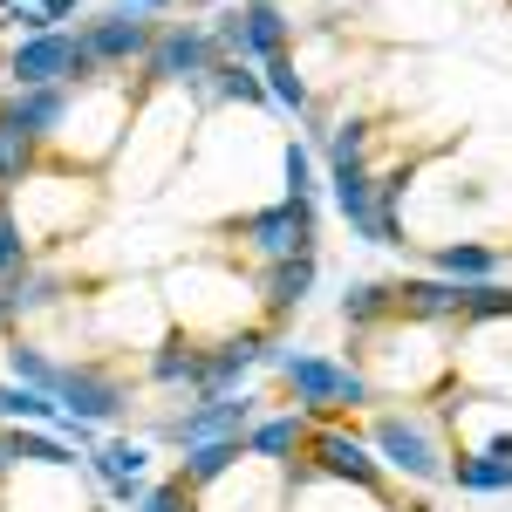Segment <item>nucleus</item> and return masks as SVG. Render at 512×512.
Masks as SVG:
<instances>
[{"label":"nucleus","mask_w":512,"mask_h":512,"mask_svg":"<svg viewBox=\"0 0 512 512\" xmlns=\"http://www.w3.org/2000/svg\"><path fill=\"white\" fill-rule=\"evenodd\" d=\"M301 437H308V424L287 410V417H267V424H253V431H246V451H253V458H267V465H280V458H287Z\"/></svg>","instance_id":"obj_18"},{"label":"nucleus","mask_w":512,"mask_h":512,"mask_svg":"<svg viewBox=\"0 0 512 512\" xmlns=\"http://www.w3.org/2000/svg\"><path fill=\"white\" fill-rule=\"evenodd\" d=\"M431 267L444 280H458V287H478V280H492L506 260H499V246H485V239H444L431 253Z\"/></svg>","instance_id":"obj_14"},{"label":"nucleus","mask_w":512,"mask_h":512,"mask_svg":"<svg viewBox=\"0 0 512 512\" xmlns=\"http://www.w3.org/2000/svg\"><path fill=\"white\" fill-rule=\"evenodd\" d=\"M260 355H267L260 328L219 335V342L205 349V362H198V403H205V396H239V376H246V369H253Z\"/></svg>","instance_id":"obj_8"},{"label":"nucleus","mask_w":512,"mask_h":512,"mask_svg":"<svg viewBox=\"0 0 512 512\" xmlns=\"http://www.w3.org/2000/svg\"><path fill=\"white\" fill-rule=\"evenodd\" d=\"M76 41L96 55V69H117V62H130V55H144V48H151V28H144V14H137V7H117V14H96Z\"/></svg>","instance_id":"obj_10"},{"label":"nucleus","mask_w":512,"mask_h":512,"mask_svg":"<svg viewBox=\"0 0 512 512\" xmlns=\"http://www.w3.org/2000/svg\"><path fill=\"white\" fill-rule=\"evenodd\" d=\"M451 478L465 485V492H512V465L506 458H451Z\"/></svg>","instance_id":"obj_22"},{"label":"nucleus","mask_w":512,"mask_h":512,"mask_svg":"<svg viewBox=\"0 0 512 512\" xmlns=\"http://www.w3.org/2000/svg\"><path fill=\"white\" fill-rule=\"evenodd\" d=\"M55 294H62V280H55V274H14V294H7L0 308L21 321V315H41V308H55Z\"/></svg>","instance_id":"obj_23"},{"label":"nucleus","mask_w":512,"mask_h":512,"mask_svg":"<svg viewBox=\"0 0 512 512\" xmlns=\"http://www.w3.org/2000/svg\"><path fill=\"white\" fill-rule=\"evenodd\" d=\"M137 512H198V492L185 485V478H164V485L144 492V506H137Z\"/></svg>","instance_id":"obj_26"},{"label":"nucleus","mask_w":512,"mask_h":512,"mask_svg":"<svg viewBox=\"0 0 512 512\" xmlns=\"http://www.w3.org/2000/svg\"><path fill=\"white\" fill-rule=\"evenodd\" d=\"M383 315H390V287H383V280H355L349 294H342V321L362 328V335H369Z\"/></svg>","instance_id":"obj_21"},{"label":"nucleus","mask_w":512,"mask_h":512,"mask_svg":"<svg viewBox=\"0 0 512 512\" xmlns=\"http://www.w3.org/2000/svg\"><path fill=\"white\" fill-rule=\"evenodd\" d=\"M369 451L396 465L403 478H417V485H437V478H451L444 465V444H437L431 417H417V410H383L376 424H369Z\"/></svg>","instance_id":"obj_1"},{"label":"nucleus","mask_w":512,"mask_h":512,"mask_svg":"<svg viewBox=\"0 0 512 512\" xmlns=\"http://www.w3.org/2000/svg\"><path fill=\"white\" fill-rule=\"evenodd\" d=\"M96 472L110 478V492H117V506H144V472H151V444L144 437H110V444H96Z\"/></svg>","instance_id":"obj_11"},{"label":"nucleus","mask_w":512,"mask_h":512,"mask_svg":"<svg viewBox=\"0 0 512 512\" xmlns=\"http://www.w3.org/2000/svg\"><path fill=\"white\" fill-rule=\"evenodd\" d=\"M239 233H246V246H253L267 267H274V260H294V253H315V198H287L280 192L274 205L246 212Z\"/></svg>","instance_id":"obj_3"},{"label":"nucleus","mask_w":512,"mask_h":512,"mask_svg":"<svg viewBox=\"0 0 512 512\" xmlns=\"http://www.w3.org/2000/svg\"><path fill=\"white\" fill-rule=\"evenodd\" d=\"M69 103H76V89H69V82H55V89H14V96H7V117L41 144V137H62Z\"/></svg>","instance_id":"obj_12"},{"label":"nucleus","mask_w":512,"mask_h":512,"mask_svg":"<svg viewBox=\"0 0 512 512\" xmlns=\"http://www.w3.org/2000/svg\"><path fill=\"white\" fill-rule=\"evenodd\" d=\"M130 7H164V0H130Z\"/></svg>","instance_id":"obj_28"},{"label":"nucleus","mask_w":512,"mask_h":512,"mask_svg":"<svg viewBox=\"0 0 512 512\" xmlns=\"http://www.w3.org/2000/svg\"><path fill=\"white\" fill-rule=\"evenodd\" d=\"M21 7H28V0H21Z\"/></svg>","instance_id":"obj_29"},{"label":"nucleus","mask_w":512,"mask_h":512,"mask_svg":"<svg viewBox=\"0 0 512 512\" xmlns=\"http://www.w3.org/2000/svg\"><path fill=\"white\" fill-rule=\"evenodd\" d=\"M7 376L28 383V390H48V396L62 390V369L41 355V342H14V349H7Z\"/></svg>","instance_id":"obj_19"},{"label":"nucleus","mask_w":512,"mask_h":512,"mask_svg":"<svg viewBox=\"0 0 512 512\" xmlns=\"http://www.w3.org/2000/svg\"><path fill=\"white\" fill-rule=\"evenodd\" d=\"M280 376H287V390L294 403H308V410H362V403H376L369 390V376L349 369V362H328V355H308V349H287L280 355Z\"/></svg>","instance_id":"obj_2"},{"label":"nucleus","mask_w":512,"mask_h":512,"mask_svg":"<svg viewBox=\"0 0 512 512\" xmlns=\"http://www.w3.org/2000/svg\"><path fill=\"white\" fill-rule=\"evenodd\" d=\"M287 55V14H280L274 0H253L246 7V62H280Z\"/></svg>","instance_id":"obj_17"},{"label":"nucleus","mask_w":512,"mask_h":512,"mask_svg":"<svg viewBox=\"0 0 512 512\" xmlns=\"http://www.w3.org/2000/svg\"><path fill=\"white\" fill-rule=\"evenodd\" d=\"M451 431L465 458H506L512 465V396H465L451 403Z\"/></svg>","instance_id":"obj_5"},{"label":"nucleus","mask_w":512,"mask_h":512,"mask_svg":"<svg viewBox=\"0 0 512 512\" xmlns=\"http://www.w3.org/2000/svg\"><path fill=\"white\" fill-rule=\"evenodd\" d=\"M226 55H219V41H212V28H171V35L151 41V82H164V89H178V82H205L212 69H219Z\"/></svg>","instance_id":"obj_4"},{"label":"nucleus","mask_w":512,"mask_h":512,"mask_svg":"<svg viewBox=\"0 0 512 512\" xmlns=\"http://www.w3.org/2000/svg\"><path fill=\"white\" fill-rule=\"evenodd\" d=\"M253 403L260 396H205V403H192L185 417H171L164 424V437L171 444H185V451H198V444H219V437H239V431H253Z\"/></svg>","instance_id":"obj_7"},{"label":"nucleus","mask_w":512,"mask_h":512,"mask_svg":"<svg viewBox=\"0 0 512 512\" xmlns=\"http://www.w3.org/2000/svg\"><path fill=\"white\" fill-rule=\"evenodd\" d=\"M260 294H267V308L287 315V308H301L308 294H315V253H294V260H274L267 280H260Z\"/></svg>","instance_id":"obj_15"},{"label":"nucleus","mask_w":512,"mask_h":512,"mask_svg":"<svg viewBox=\"0 0 512 512\" xmlns=\"http://www.w3.org/2000/svg\"><path fill=\"white\" fill-rule=\"evenodd\" d=\"M21 253H28V233H21V219H14V212H0V274H7V280L21 274Z\"/></svg>","instance_id":"obj_27"},{"label":"nucleus","mask_w":512,"mask_h":512,"mask_svg":"<svg viewBox=\"0 0 512 512\" xmlns=\"http://www.w3.org/2000/svg\"><path fill=\"white\" fill-rule=\"evenodd\" d=\"M28 158H35V137L7 117V103H0V185H28Z\"/></svg>","instance_id":"obj_20"},{"label":"nucleus","mask_w":512,"mask_h":512,"mask_svg":"<svg viewBox=\"0 0 512 512\" xmlns=\"http://www.w3.org/2000/svg\"><path fill=\"white\" fill-rule=\"evenodd\" d=\"M280 192L315 198V151H308V144H280Z\"/></svg>","instance_id":"obj_25"},{"label":"nucleus","mask_w":512,"mask_h":512,"mask_svg":"<svg viewBox=\"0 0 512 512\" xmlns=\"http://www.w3.org/2000/svg\"><path fill=\"white\" fill-rule=\"evenodd\" d=\"M239 465H246V444H239V437H219V444H198V451H185V485H192V492H212V485H219V478L226 472H239Z\"/></svg>","instance_id":"obj_16"},{"label":"nucleus","mask_w":512,"mask_h":512,"mask_svg":"<svg viewBox=\"0 0 512 512\" xmlns=\"http://www.w3.org/2000/svg\"><path fill=\"white\" fill-rule=\"evenodd\" d=\"M260 76H267V96H274L280 110H294V117L308 110V82H301V62H294V55H280V62H267Z\"/></svg>","instance_id":"obj_24"},{"label":"nucleus","mask_w":512,"mask_h":512,"mask_svg":"<svg viewBox=\"0 0 512 512\" xmlns=\"http://www.w3.org/2000/svg\"><path fill=\"white\" fill-rule=\"evenodd\" d=\"M55 403H62L69 417H82V424H110V417L123 410V383L110 376V369H96V362H76V369H62Z\"/></svg>","instance_id":"obj_9"},{"label":"nucleus","mask_w":512,"mask_h":512,"mask_svg":"<svg viewBox=\"0 0 512 512\" xmlns=\"http://www.w3.org/2000/svg\"><path fill=\"white\" fill-rule=\"evenodd\" d=\"M308 451H315V472L335 478V485H355V492H376V485H383V465H376L369 437L342 431V424H321V431L308 437Z\"/></svg>","instance_id":"obj_6"},{"label":"nucleus","mask_w":512,"mask_h":512,"mask_svg":"<svg viewBox=\"0 0 512 512\" xmlns=\"http://www.w3.org/2000/svg\"><path fill=\"white\" fill-rule=\"evenodd\" d=\"M28 465H76V451H69V437L55 431H0V472H28Z\"/></svg>","instance_id":"obj_13"}]
</instances>
